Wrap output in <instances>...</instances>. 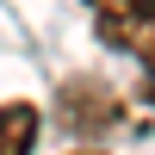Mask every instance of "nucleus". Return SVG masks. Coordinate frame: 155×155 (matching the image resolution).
Returning a JSON list of instances; mask_svg holds the SVG:
<instances>
[{
	"label": "nucleus",
	"instance_id": "f03ea898",
	"mask_svg": "<svg viewBox=\"0 0 155 155\" xmlns=\"http://www.w3.org/2000/svg\"><path fill=\"white\" fill-rule=\"evenodd\" d=\"M124 112H118V99H112V87L106 81H68L62 87V124H68L74 137H99V130H112Z\"/></svg>",
	"mask_w": 155,
	"mask_h": 155
},
{
	"label": "nucleus",
	"instance_id": "39448f33",
	"mask_svg": "<svg viewBox=\"0 0 155 155\" xmlns=\"http://www.w3.org/2000/svg\"><path fill=\"white\" fill-rule=\"evenodd\" d=\"M74 155H99V149H74Z\"/></svg>",
	"mask_w": 155,
	"mask_h": 155
},
{
	"label": "nucleus",
	"instance_id": "f257e3e1",
	"mask_svg": "<svg viewBox=\"0 0 155 155\" xmlns=\"http://www.w3.org/2000/svg\"><path fill=\"white\" fill-rule=\"evenodd\" d=\"M87 6H93L99 44L124 50V56H137V62L155 56V0H87Z\"/></svg>",
	"mask_w": 155,
	"mask_h": 155
},
{
	"label": "nucleus",
	"instance_id": "7ed1b4c3",
	"mask_svg": "<svg viewBox=\"0 0 155 155\" xmlns=\"http://www.w3.org/2000/svg\"><path fill=\"white\" fill-rule=\"evenodd\" d=\"M37 130H44V112L31 99H6L0 106V155H31Z\"/></svg>",
	"mask_w": 155,
	"mask_h": 155
},
{
	"label": "nucleus",
	"instance_id": "20e7f679",
	"mask_svg": "<svg viewBox=\"0 0 155 155\" xmlns=\"http://www.w3.org/2000/svg\"><path fill=\"white\" fill-rule=\"evenodd\" d=\"M143 99H149V106H155V56L143 62Z\"/></svg>",
	"mask_w": 155,
	"mask_h": 155
}]
</instances>
